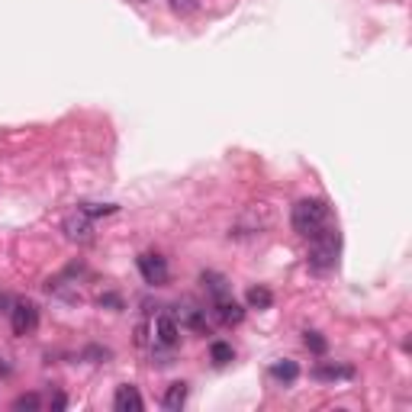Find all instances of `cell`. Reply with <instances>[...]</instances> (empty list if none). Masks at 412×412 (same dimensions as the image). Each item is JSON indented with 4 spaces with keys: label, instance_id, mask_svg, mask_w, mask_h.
Returning a JSON list of instances; mask_svg holds the SVG:
<instances>
[{
    "label": "cell",
    "instance_id": "cell-1",
    "mask_svg": "<svg viewBox=\"0 0 412 412\" xmlns=\"http://www.w3.org/2000/svg\"><path fill=\"white\" fill-rule=\"evenodd\" d=\"M290 226L297 236L313 238L328 226V206L322 200H300L290 210Z\"/></svg>",
    "mask_w": 412,
    "mask_h": 412
},
{
    "label": "cell",
    "instance_id": "cell-2",
    "mask_svg": "<svg viewBox=\"0 0 412 412\" xmlns=\"http://www.w3.org/2000/svg\"><path fill=\"white\" fill-rule=\"evenodd\" d=\"M338 248H342V238H338L335 229H322L319 236H313V245H309V267L326 274L332 271L338 261Z\"/></svg>",
    "mask_w": 412,
    "mask_h": 412
},
{
    "label": "cell",
    "instance_id": "cell-3",
    "mask_svg": "<svg viewBox=\"0 0 412 412\" xmlns=\"http://www.w3.org/2000/svg\"><path fill=\"white\" fill-rule=\"evenodd\" d=\"M36 326H39V306L30 303V300L13 303V309H10V328H13V335L26 338L36 332Z\"/></svg>",
    "mask_w": 412,
    "mask_h": 412
},
{
    "label": "cell",
    "instance_id": "cell-4",
    "mask_svg": "<svg viewBox=\"0 0 412 412\" xmlns=\"http://www.w3.org/2000/svg\"><path fill=\"white\" fill-rule=\"evenodd\" d=\"M139 271H142L146 283H152V287H161V283H168V261L161 258V255H155V252L139 255Z\"/></svg>",
    "mask_w": 412,
    "mask_h": 412
},
{
    "label": "cell",
    "instance_id": "cell-5",
    "mask_svg": "<svg viewBox=\"0 0 412 412\" xmlns=\"http://www.w3.org/2000/svg\"><path fill=\"white\" fill-rule=\"evenodd\" d=\"M65 236H68L71 242H77V245L91 242V236H94V219L84 213V210H75V213H68V216H65Z\"/></svg>",
    "mask_w": 412,
    "mask_h": 412
},
{
    "label": "cell",
    "instance_id": "cell-6",
    "mask_svg": "<svg viewBox=\"0 0 412 412\" xmlns=\"http://www.w3.org/2000/svg\"><path fill=\"white\" fill-rule=\"evenodd\" d=\"M177 338H181V326H177L174 313H161L155 319V342L165 345V348H174Z\"/></svg>",
    "mask_w": 412,
    "mask_h": 412
},
{
    "label": "cell",
    "instance_id": "cell-7",
    "mask_svg": "<svg viewBox=\"0 0 412 412\" xmlns=\"http://www.w3.org/2000/svg\"><path fill=\"white\" fill-rule=\"evenodd\" d=\"M213 313H216V319H219L222 326H238V322L245 319L242 303H236L232 293L229 297H222V300H213Z\"/></svg>",
    "mask_w": 412,
    "mask_h": 412
},
{
    "label": "cell",
    "instance_id": "cell-8",
    "mask_svg": "<svg viewBox=\"0 0 412 412\" xmlns=\"http://www.w3.org/2000/svg\"><path fill=\"white\" fill-rule=\"evenodd\" d=\"M113 409L116 412H142L146 403H142V397H139V390L132 387V383H122V387H116Z\"/></svg>",
    "mask_w": 412,
    "mask_h": 412
},
{
    "label": "cell",
    "instance_id": "cell-9",
    "mask_svg": "<svg viewBox=\"0 0 412 412\" xmlns=\"http://www.w3.org/2000/svg\"><path fill=\"white\" fill-rule=\"evenodd\" d=\"M206 309H200V306H184V309H177V326H187L193 328V332H203L206 328V319H203Z\"/></svg>",
    "mask_w": 412,
    "mask_h": 412
},
{
    "label": "cell",
    "instance_id": "cell-10",
    "mask_svg": "<svg viewBox=\"0 0 412 412\" xmlns=\"http://www.w3.org/2000/svg\"><path fill=\"white\" fill-rule=\"evenodd\" d=\"M203 287H206V293H210V300L229 297V281L222 274H216V271H206L203 274Z\"/></svg>",
    "mask_w": 412,
    "mask_h": 412
},
{
    "label": "cell",
    "instance_id": "cell-11",
    "mask_svg": "<svg viewBox=\"0 0 412 412\" xmlns=\"http://www.w3.org/2000/svg\"><path fill=\"white\" fill-rule=\"evenodd\" d=\"M187 393H191V387L187 383H171L168 387V393H165V409H171V412H181L184 409V403H187Z\"/></svg>",
    "mask_w": 412,
    "mask_h": 412
},
{
    "label": "cell",
    "instance_id": "cell-12",
    "mask_svg": "<svg viewBox=\"0 0 412 412\" xmlns=\"http://www.w3.org/2000/svg\"><path fill=\"white\" fill-rule=\"evenodd\" d=\"M271 377L281 383H293L300 377V364L297 361H277V364L271 367Z\"/></svg>",
    "mask_w": 412,
    "mask_h": 412
},
{
    "label": "cell",
    "instance_id": "cell-13",
    "mask_svg": "<svg viewBox=\"0 0 412 412\" xmlns=\"http://www.w3.org/2000/svg\"><path fill=\"white\" fill-rule=\"evenodd\" d=\"M245 300H248V306H252V309H271V303H274V293L267 290V287H252Z\"/></svg>",
    "mask_w": 412,
    "mask_h": 412
},
{
    "label": "cell",
    "instance_id": "cell-14",
    "mask_svg": "<svg viewBox=\"0 0 412 412\" xmlns=\"http://www.w3.org/2000/svg\"><path fill=\"white\" fill-rule=\"evenodd\" d=\"M316 380H338V377H354L352 367H335V364H319L313 371Z\"/></svg>",
    "mask_w": 412,
    "mask_h": 412
},
{
    "label": "cell",
    "instance_id": "cell-15",
    "mask_svg": "<svg viewBox=\"0 0 412 412\" xmlns=\"http://www.w3.org/2000/svg\"><path fill=\"white\" fill-rule=\"evenodd\" d=\"M210 358H213V364H229L232 358H236V352H232V345L229 342H213L210 345Z\"/></svg>",
    "mask_w": 412,
    "mask_h": 412
},
{
    "label": "cell",
    "instance_id": "cell-16",
    "mask_svg": "<svg viewBox=\"0 0 412 412\" xmlns=\"http://www.w3.org/2000/svg\"><path fill=\"white\" fill-rule=\"evenodd\" d=\"M39 406H42V403H39L36 393H23V397L13 399V412H36Z\"/></svg>",
    "mask_w": 412,
    "mask_h": 412
},
{
    "label": "cell",
    "instance_id": "cell-17",
    "mask_svg": "<svg viewBox=\"0 0 412 412\" xmlns=\"http://www.w3.org/2000/svg\"><path fill=\"white\" fill-rule=\"evenodd\" d=\"M303 342H306V348H309L313 354H326V352H328V342L319 335V332H306Z\"/></svg>",
    "mask_w": 412,
    "mask_h": 412
},
{
    "label": "cell",
    "instance_id": "cell-18",
    "mask_svg": "<svg viewBox=\"0 0 412 412\" xmlns=\"http://www.w3.org/2000/svg\"><path fill=\"white\" fill-rule=\"evenodd\" d=\"M81 210H84L87 216H110V213H116V210H120V206H113V203H103V206H97V203H87V206H81Z\"/></svg>",
    "mask_w": 412,
    "mask_h": 412
},
{
    "label": "cell",
    "instance_id": "cell-19",
    "mask_svg": "<svg viewBox=\"0 0 412 412\" xmlns=\"http://www.w3.org/2000/svg\"><path fill=\"white\" fill-rule=\"evenodd\" d=\"M200 0H171V10L174 13H191V10H197Z\"/></svg>",
    "mask_w": 412,
    "mask_h": 412
},
{
    "label": "cell",
    "instance_id": "cell-20",
    "mask_svg": "<svg viewBox=\"0 0 412 412\" xmlns=\"http://www.w3.org/2000/svg\"><path fill=\"white\" fill-rule=\"evenodd\" d=\"M68 406V399H65V393H55V399H52V409H65Z\"/></svg>",
    "mask_w": 412,
    "mask_h": 412
}]
</instances>
